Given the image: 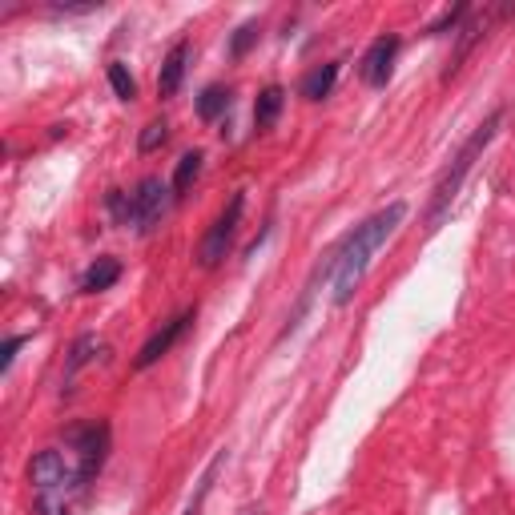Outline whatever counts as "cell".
I'll return each mask as SVG.
<instances>
[{"label":"cell","mask_w":515,"mask_h":515,"mask_svg":"<svg viewBox=\"0 0 515 515\" xmlns=\"http://www.w3.org/2000/svg\"><path fill=\"white\" fill-rule=\"evenodd\" d=\"M403 214H407V206H403V202H391L387 210L371 214L363 226H355V230L347 234L342 250L334 254V282H330L334 306H347V302L359 294V286H363V278H367V266H371L375 250L399 230Z\"/></svg>","instance_id":"obj_1"},{"label":"cell","mask_w":515,"mask_h":515,"mask_svg":"<svg viewBox=\"0 0 515 515\" xmlns=\"http://www.w3.org/2000/svg\"><path fill=\"white\" fill-rule=\"evenodd\" d=\"M503 109H491L487 113V121H479L475 125V133L463 141V149L451 157V165L443 169V178L435 182V190H431V206H427V230L435 234L439 226H443V218L451 214V206H455V198H459V190H463V182H467V174L475 169V161L483 157V149L495 141V133H499V125H503Z\"/></svg>","instance_id":"obj_2"},{"label":"cell","mask_w":515,"mask_h":515,"mask_svg":"<svg viewBox=\"0 0 515 515\" xmlns=\"http://www.w3.org/2000/svg\"><path fill=\"white\" fill-rule=\"evenodd\" d=\"M29 483L37 491V515H69L73 495L85 491L73 455L69 451H57V447H45V451L33 455Z\"/></svg>","instance_id":"obj_3"},{"label":"cell","mask_w":515,"mask_h":515,"mask_svg":"<svg viewBox=\"0 0 515 515\" xmlns=\"http://www.w3.org/2000/svg\"><path fill=\"white\" fill-rule=\"evenodd\" d=\"M65 451L73 455L77 475H81V483L89 487V483L97 479V471L105 467V455H109V427H105V423H81V427H69Z\"/></svg>","instance_id":"obj_4"},{"label":"cell","mask_w":515,"mask_h":515,"mask_svg":"<svg viewBox=\"0 0 515 515\" xmlns=\"http://www.w3.org/2000/svg\"><path fill=\"white\" fill-rule=\"evenodd\" d=\"M242 210H246V198H242V194H234V198H230V206L214 218V226L202 234V242H198V266H202V270H218V266L230 258V246H234V234H238Z\"/></svg>","instance_id":"obj_5"},{"label":"cell","mask_w":515,"mask_h":515,"mask_svg":"<svg viewBox=\"0 0 515 515\" xmlns=\"http://www.w3.org/2000/svg\"><path fill=\"white\" fill-rule=\"evenodd\" d=\"M194 314H198V310L190 306V310H182V314H174V318H169V322H161V330H153V334H149V342H145V347L137 351V359H133V367H137V371H149L153 363H161V359H165L169 351H174V342H178V338H182V334L190 330V322H194Z\"/></svg>","instance_id":"obj_6"},{"label":"cell","mask_w":515,"mask_h":515,"mask_svg":"<svg viewBox=\"0 0 515 515\" xmlns=\"http://www.w3.org/2000/svg\"><path fill=\"white\" fill-rule=\"evenodd\" d=\"M174 198L169 194V186L161 182V178H141L137 182V190H133V226L145 234V230H153L157 222H161V214H165V202Z\"/></svg>","instance_id":"obj_7"},{"label":"cell","mask_w":515,"mask_h":515,"mask_svg":"<svg viewBox=\"0 0 515 515\" xmlns=\"http://www.w3.org/2000/svg\"><path fill=\"white\" fill-rule=\"evenodd\" d=\"M395 57H399V37L395 33H387V37H379V41H371V49L363 53V81L371 85V89H383L387 81H391V69H395Z\"/></svg>","instance_id":"obj_8"},{"label":"cell","mask_w":515,"mask_h":515,"mask_svg":"<svg viewBox=\"0 0 515 515\" xmlns=\"http://www.w3.org/2000/svg\"><path fill=\"white\" fill-rule=\"evenodd\" d=\"M186 65H190V41H178L165 53L161 73H157V97H178L182 81H186Z\"/></svg>","instance_id":"obj_9"},{"label":"cell","mask_w":515,"mask_h":515,"mask_svg":"<svg viewBox=\"0 0 515 515\" xmlns=\"http://www.w3.org/2000/svg\"><path fill=\"white\" fill-rule=\"evenodd\" d=\"M338 73H342V61H326V65H314L306 77H302V85H298V93L306 97V101H322V97H330L334 93V85H338Z\"/></svg>","instance_id":"obj_10"},{"label":"cell","mask_w":515,"mask_h":515,"mask_svg":"<svg viewBox=\"0 0 515 515\" xmlns=\"http://www.w3.org/2000/svg\"><path fill=\"white\" fill-rule=\"evenodd\" d=\"M282 105H286V89L282 85H266L254 101V125L258 129H274V121L282 117Z\"/></svg>","instance_id":"obj_11"},{"label":"cell","mask_w":515,"mask_h":515,"mask_svg":"<svg viewBox=\"0 0 515 515\" xmlns=\"http://www.w3.org/2000/svg\"><path fill=\"white\" fill-rule=\"evenodd\" d=\"M117 278H121V262L105 254V258H97V262L81 274V290H85V294H101V290H109Z\"/></svg>","instance_id":"obj_12"},{"label":"cell","mask_w":515,"mask_h":515,"mask_svg":"<svg viewBox=\"0 0 515 515\" xmlns=\"http://www.w3.org/2000/svg\"><path fill=\"white\" fill-rule=\"evenodd\" d=\"M202 165H206V153H202V149H190V153L178 161V169H174V198H186V194L194 190V182L202 178Z\"/></svg>","instance_id":"obj_13"},{"label":"cell","mask_w":515,"mask_h":515,"mask_svg":"<svg viewBox=\"0 0 515 515\" xmlns=\"http://www.w3.org/2000/svg\"><path fill=\"white\" fill-rule=\"evenodd\" d=\"M97 351H101V338H97V334H81V338L73 342V347H69V359H65V383H69L81 367H89Z\"/></svg>","instance_id":"obj_14"},{"label":"cell","mask_w":515,"mask_h":515,"mask_svg":"<svg viewBox=\"0 0 515 515\" xmlns=\"http://www.w3.org/2000/svg\"><path fill=\"white\" fill-rule=\"evenodd\" d=\"M222 463H226V451H218V455H214V463L202 471V479H198V491H194V499L186 503V511H182V515H202V507H206V499H210V491H214V479H218Z\"/></svg>","instance_id":"obj_15"},{"label":"cell","mask_w":515,"mask_h":515,"mask_svg":"<svg viewBox=\"0 0 515 515\" xmlns=\"http://www.w3.org/2000/svg\"><path fill=\"white\" fill-rule=\"evenodd\" d=\"M226 109H230V89H226V85H210V89L198 97V117H202V121H218Z\"/></svg>","instance_id":"obj_16"},{"label":"cell","mask_w":515,"mask_h":515,"mask_svg":"<svg viewBox=\"0 0 515 515\" xmlns=\"http://www.w3.org/2000/svg\"><path fill=\"white\" fill-rule=\"evenodd\" d=\"M109 85H113V93H117L121 101H133V97H137V81H133V73H129L121 61H109Z\"/></svg>","instance_id":"obj_17"},{"label":"cell","mask_w":515,"mask_h":515,"mask_svg":"<svg viewBox=\"0 0 515 515\" xmlns=\"http://www.w3.org/2000/svg\"><path fill=\"white\" fill-rule=\"evenodd\" d=\"M105 210L113 214V222H117V226H133V194H125V190H109Z\"/></svg>","instance_id":"obj_18"},{"label":"cell","mask_w":515,"mask_h":515,"mask_svg":"<svg viewBox=\"0 0 515 515\" xmlns=\"http://www.w3.org/2000/svg\"><path fill=\"white\" fill-rule=\"evenodd\" d=\"M258 33H262V29H258V21H246V25H238V33L230 37V57H234V61H242V57L254 49Z\"/></svg>","instance_id":"obj_19"},{"label":"cell","mask_w":515,"mask_h":515,"mask_svg":"<svg viewBox=\"0 0 515 515\" xmlns=\"http://www.w3.org/2000/svg\"><path fill=\"white\" fill-rule=\"evenodd\" d=\"M165 141H169V125H165V121H149V125L141 129V137H137V149H141V153H157Z\"/></svg>","instance_id":"obj_20"},{"label":"cell","mask_w":515,"mask_h":515,"mask_svg":"<svg viewBox=\"0 0 515 515\" xmlns=\"http://www.w3.org/2000/svg\"><path fill=\"white\" fill-rule=\"evenodd\" d=\"M467 13H471V5H455V9H447L439 21H431V25H427V37H443L447 29L455 33V29L463 25V17H467Z\"/></svg>","instance_id":"obj_21"},{"label":"cell","mask_w":515,"mask_h":515,"mask_svg":"<svg viewBox=\"0 0 515 515\" xmlns=\"http://www.w3.org/2000/svg\"><path fill=\"white\" fill-rule=\"evenodd\" d=\"M29 342V334H9L5 338V351H0V371H13V359H17V351Z\"/></svg>","instance_id":"obj_22"},{"label":"cell","mask_w":515,"mask_h":515,"mask_svg":"<svg viewBox=\"0 0 515 515\" xmlns=\"http://www.w3.org/2000/svg\"><path fill=\"white\" fill-rule=\"evenodd\" d=\"M242 515H262V507H246V511H242Z\"/></svg>","instance_id":"obj_23"}]
</instances>
